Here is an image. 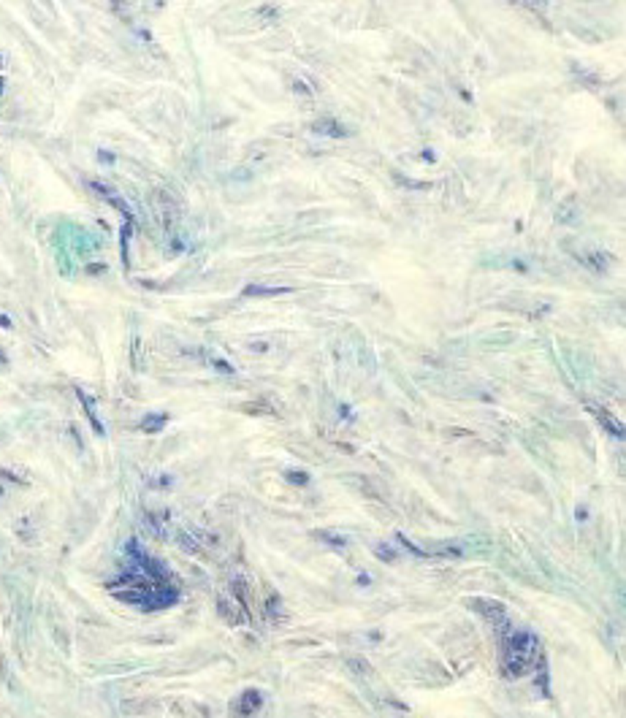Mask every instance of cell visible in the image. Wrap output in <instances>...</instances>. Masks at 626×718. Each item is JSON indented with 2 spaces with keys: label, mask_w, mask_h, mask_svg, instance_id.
Masks as SVG:
<instances>
[{
  "label": "cell",
  "mask_w": 626,
  "mask_h": 718,
  "mask_svg": "<svg viewBox=\"0 0 626 718\" xmlns=\"http://www.w3.org/2000/svg\"><path fill=\"white\" fill-rule=\"evenodd\" d=\"M0 90H3V79H0Z\"/></svg>",
  "instance_id": "1"
}]
</instances>
